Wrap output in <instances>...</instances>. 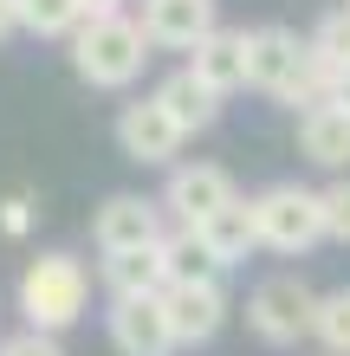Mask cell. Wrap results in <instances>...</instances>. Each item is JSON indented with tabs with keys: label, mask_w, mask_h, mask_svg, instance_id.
I'll return each mask as SVG.
<instances>
[{
	"label": "cell",
	"mask_w": 350,
	"mask_h": 356,
	"mask_svg": "<svg viewBox=\"0 0 350 356\" xmlns=\"http://www.w3.org/2000/svg\"><path fill=\"white\" fill-rule=\"evenodd\" d=\"M344 7H350V0H344Z\"/></svg>",
	"instance_id": "d4e9b609"
},
{
	"label": "cell",
	"mask_w": 350,
	"mask_h": 356,
	"mask_svg": "<svg viewBox=\"0 0 350 356\" xmlns=\"http://www.w3.org/2000/svg\"><path fill=\"white\" fill-rule=\"evenodd\" d=\"M150 65V33L130 13H91L72 33V72L91 91H130Z\"/></svg>",
	"instance_id": "7a4b0ae2"
},
{
	"label": "cell",
	"mask_w": 350,
	"mask_h": 356,
	"mask_svg": "<svg viewBox=\"0 0 350 356\" xmlns=\"http://www.w3.org/2000/svg\"><path fill=\"white\" fill-rule=\"evenodd\" d=\"M162 311H169L175 350L214 343L221 324H228V285H221V272L214 279H175V285H162Z\"/></svg>",
	"instance_id": "8992f818"
},
{
	"label": "cell",
	"mask_w": 350,
	"mask_h": 356,
	"mask_svg": "<svg viewBox=\"0 0 350 356\" xmlns=\"http://www.w3.org/2000/svg\"><path fill=\"white\" fill-rule=\"evenodd\" d=\"M169 207H162V195H111L104 207L91 214V240L97 253H123V246H156L162 234H169Z\"/></svg>",
	"instance_id": "9c48e42d"
},
{
	"label": "cell",
	"mask_w": 350,
	"mask_h": 356,
	"mask_svg": "<svg viewBox=\"0 0 350 356\" xmlns=\"http://www.w3.org/2000/svg\"><path fill=\"white\" fill-rule=\"evenodd\" d=\"M0 356H65V343H58L52 337V330H19V337H7V343H0Z\"/></svg>",
	"instance_id": "44dd1931"
},
{
	"label": "cell",
	"mask_w": 350,
	"mask_h": 356,
	"mask_svg": "<svg viewBox=\"0 0 350 356\" xmlns=\"http://www.w3.org/2000/svg\"><path fill=\"white\" fill-rule=\"evenodd\" d=\"M312 337L331 350V356H350V285H344V291H324V298H318Z\"/></svg>",
	"instance_id": "d6986e66"
},
{
	"label": "cell",
	"mask_w": 350,
	"mask_h": 356,
	"mask_svg": "<svg viewBox=\"0 0 350 356\" xmlns=\"http://www.w3.org/2000/svg\"><path fill=\"white\" fill-rule=\"evenodd\" d=\"M19 33V0H0V39Z\"/></svg>",
	"instance_id": "603a6c76"
},
{
	"label": "cell",
	"mask_w": 350,
	"mask_h": 356,
	"mask_svg": "<svg viewBox=\"0 0 350 356\" xmlns=\"http://www.w3.org/2000/svg\"><path fill=\"white\" fill-rule=\"evenodd\" d=\"M143 33L162 52H189L195 39H208L221 26V0H143Z\"/></svg>",
	"instance_id": "8fae6325"
},
{
	"label": "cell",
	"mask_w": 350,
	"mask_h": 356,
	"mask_svg": "<svg viewBox=\"0 0 350 356\" xmlns=\"http://www.w3.org/2000/svg\"><path fill=\"white\" fill-rule=\"evenodd\" d=\"M312 318H318V291L305 285L299 272L260 279L253 298H246V324H253V337L273 343V350H292L299 337H312Z\"/></svg>",
	"instance_id": "5b68a950"
},
{
	"label": "cell",
	"mask_w": 350,
	"mask_h": 356,
	"mask_svg": "<svg viewBox=\"0 0 350 356\" xmlns=\"http://www.w3.org/2000/svg\"><path fill=\"white\" fill-rule=\"evenodd\" d=\"M111 350L117 356H175V330L162 311V291L150 298H111Z\"/></svg>",
	"instance_id": "30bf717a"
},
{
	"label": "cell",
	"mask_w": 350,
	"mask_h": 356,
	"mask_svg": "<svg viewBox=\"0 0 350 356\" xmlns=\"http://www.w3.org/2000/svg\"><path fill=\"white\" fill-rule=\"evenodd\" d=\"M162 266H169V285L175 279H214V272H221V259L208 253V240H201V227L162 234Z\"/></svg>",
	"instance_id": "e0dca14e"
},
{
	"label": "cell",
	"mask_w": 350,
	"mask_h": 356,
	"mask_svg": "<svg viewBox=\"0 0 350 356\" xmlns=\"http://www.w3.org/2000/svg\"><path fill=\"white\" fill-rule=\"evenodd\" d=\"M201 240H208V253L221 259V272L228 266H240L246 253L260 246V227H253V201H228L221 214H208L201 220Z\"/></svg>",
	"instance_id": "2e32d148"
},
{
	"label": "cell",
	"mask_w": 350,
	"mask_h": 356,
	"mask_svg": "<svg viewBox=\"0 0 350 356\" xmlns=\"http://www.w3.org/2000/svg\"><path fill=\"white\" fill-rule=\"evenodd\" d=\"M78 7H85V19H91V13H123V0H78Z\"/></svg>",
	"instance_id": "cb8c5ba5"
},
{
	"label": "cell",
	"mask_w": 350,
	"mask_h": 356,
	"mask_svg": "<svg viewBox=\"0 0 350 356\" xmlns=\"http://www.w3.org/2000/svg\"><path fill=\"white\" fill-rule=\"evenodd\" d=\"M324 356H331V350H324Z\"/></svg>",
	"instance_id": "484cf974"
},
{
	"label": "cell",
	"mask_w": 350,
	"mask_h": 356,
	"mask_svg": "<svg viewBox=\"0 0 350 356\" xmlns=\"http://www.w3.org/2000/svg\"><path fill=\"white\" fill-rule=\"evenodd\" d=\"M78 26H85L78 0H19V33L33 39H72Z\"/></svg>",
	"instance_id": "ac0fdd59"
},
{
	"label": "cell",
	"mask_w": 350,
	"mask_h": 356,
	"mask_svg": "<svg viewBox=\"0 0 350 356\" xmlns=\"http://www.w3.org/2000/svg\"><path fill=\"white\" fill-rule=\"evenodd\" d=\"M246 85L292 104V111H312V104L331 97V65L292 26H253L246 33Z\"/></svg>",
	"instance_id": "6da1fadb"
},
{
	"label": "cell",
	"mask_w": 350,
	"mask_h": 356,
	"mask_svg": "<svg viewBox=\"0 0 350 356\" xmlns=\"http://www.w3.org/2000/svg\"><path fill=\"white\" fill-rule=\"evenodd\" d=\"M299 156L312 162V169H331L344 175L350 169V104H312V111H299Z\"/></svg>",
	"instance_id": "7c38bea8"
},
{
	"label": "cell",
	"mask_w": 350,
	"mask_h": 356,
	"mask_svg": "<svg viewBox=\"0 0 350 356\" xmlns=\"http://www.w3.org/2000/svg\"><path fill=\"white\" fill-rule=\"evenodd\" d=\"M189 72L208 91H221V97L246 91V26H214L208 39H195L189 46Z\"/></svg>",
	"instance_id": "4fadbf2b"
},
{
	"label": "cell",
	"mask_w": 350,
	"mask_h": 356,
	"mask_svg": "<svg viewBox=\"0 0 350 356\" xmlns=\"http://www.w3.org/2000/svg\"><path fill=\"white\" fill-rule=\"evenodd\" d=\"M182 143H189V136H182V123L156 104V91L143 104H123V111H117V149L130 162H143V169H175Z\"/></svg>",
	"instance_id": "52a82bcc"
},
{
	"label": "cell",
	"mask_w": 350,
	"mask_h": 356,
	"mask_svg": "<svg viewBox=\"0 0 350 356\" xmlns=\"http://www.w3.org/2000/svg\"><path fill=\"white\" fill-rule=\"evenodd\" d=\"M228 201H240V188H234L228 169H214V162H175L169 181H162V207H169L175 227H201Z\"/></svg>",
	"instance_id": "ba28073f"
},
{
	"label": "cell",
	"mask_w": 350,
	"mask_h": 356,
	"mask_svg": "<svg viewBox=\"0 0 350 356\" xmlns=\"http://www.w3.org/2000/svg\"><path fill=\"white\" fill-rule=\"evenodd\" d=\"M253 227H260V246L273 253H305V246L324 240V207H318V188H299V181H273L253 195Z\"/></svg>",
	"instance_id": "277c9868"
},
{
	"label": "cell",
	"mask_w": 350,
	"mask_h": 356,
	"mask_svg": "<svg viewBox=\"0 0 350 356\" xmlns=\"http://www.w3.org/2000/svg\"><path fill=\"white\" fill-rule=\"evenodd\" d=\"M156 104L182 123V136H201V130H214V123H221V91H208L189 65L169 72V78L156 85Z\"/></svg>",
	"instance_id": "9a60e30c"
},
{
	"label": "cell",
	"mask_w": 350,
	"mask_h": 356,
	"mask_svg": "<svg viewBox=\"0 0 350 356\" xmlns=\"http://www.w3.org/2000/svg\"><path fill=\"white\" fill-rule=\"evenodd\" d=\"M318 207H324V240L350 246V169H344L331 188H318Z\"/></svg>",
	"instance_id": "ffe728a7"
},
{
	"label": "cell",
	"mask_w": 350,
	"mask_h": 356,
	"mask_svg": "<svg viewBox=\"0 0 350 356\" xmlns=\"http://www.w3.org/2000/svg\"><path fill=\"white\" fill-rule=\"evenodd\" d=\"M97 279H104L111 298H150V291H162V285H169V266H162V240H156V246H123V253H104Z\"/></svg>",
	"instance_id": "5bb4252c"
},
{
	"label": "cell",
	"mask_w": 350,
	"mask_h": 356,
	"mask_svg": "<svg viewBox=\"0 0 350 356\" xmlns=\"http://www.w3.org/2000/svg\"><path fill=\"white\" fill-rule=\"evenodd\" d=\"M331 104H350V65H331Z\"/></svg>",
	"instance_id": "7402d4cb"
},
{
	"label": "cell",
	"mask_w": 350,
	"mask_h": 356,
	"mask_svg": "<svg viewBox=\"0 0 350 356\" xmlns=\"http://www.w3.org/2000/svg\"><path fill=\"white\" fill-rule=\"evenodd\" d=\"M85 298H91V272L85 259L72 253H39L26 272H19V318H26L33 330H72L78 318H85Z\"/></svg>",
	"instance_id": "3957f363"
}]
</instances>
